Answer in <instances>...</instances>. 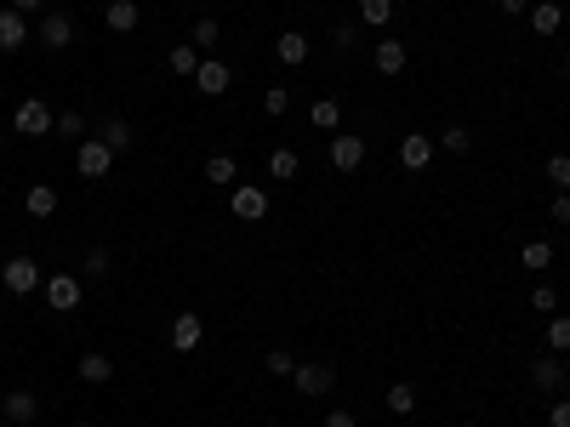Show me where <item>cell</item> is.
Masks as SVG:
<instances>
[{"label":"cell","instance_id":"44","mask_svg":"<svg viewBox=\"0 0 570 427\" xmlns=\"http://www.w3.org/2000/svg\"><path fill=\"white\" fill-rule=\"evenodd\" d=\"M0 200H6V183H0Z\"/></svg>","mask_w":570,"mask_h":427},{"label":"cell","instance_id":"11","mask_svg":"<svg viewBox=\"0 0 570 427\" xmlns=\"http://www.w3.org/2000/svg\"><path fill=\"white\" fill-rule=\"evenodd\" d=\"M331 165H336V171H360V165H365V137L336 132V137H331Z\"/></svg>","mask_w":570,"mask_h":427},{"label":"cell","instance_id":"16","mask_svg":"<svg viewBox=\"0 0 570 427\" xmlns=\"http://www.w3.org/2000/svg\"><path fill=\"white\" fill-rule=\"evenodd\" d=\"M411 52L399 46V40H376V74H405Z\"/></svg>","mask_w":570,"mask_h":427},{"label":"cell","instance_id":"28","mask_svg":"<svg viewBox=\"0 0 570 427\" xmlns=\"http://www.w3.org/2000/svg\"><path fill=\"white\" fill-rule=\"evenodd\" d=\"M388 411L394 416H411L416 411V388H411V382H394V388H388Z\"/></svg>","mask_w":570,"mask_h":427},{"label":"cell","instance_id":"6","mask_svg":"<svg viewBox=\"0 0 570 427\" xmlns=\"http://www.w3.org/2000/svg\"><path fill=\"white\" fill-rule=\"evenodd\" d=\"M531 382H536L542 393H565V382H570V365H565V359H559L554 348H547V353L536 359V365H531Z\"/></svg>","mask_w":570,"mask_h":427},{"label":"cell","instance_id":"14","mask_svg":"<svg viewBox=\"0 0 570 427\" xmlns=\"http://www.w3.org/2000/svg\"><path fill=\"white\" fill-rule=\"evenodd\" d=\"M399 165H405V171H428V165H434V137L411 132L405 143H399Z\"/></svg>","mask_w":570,"mask_h":427},{"label":"cell","instance_id":"15","mask_svg":"<svg viewBox=\"0 0 570 427\" xmlns=\"http://www.w3.org/2000/svg\"><path fill=\"white\" fill-rule=\"evenodd\" d=\"M308 52H314V46H308V35H297V29H285L280 40H274V57H280L285 69H303Z\"/></svg>","mask_w":570,"mask_h":427},{"label":"cell","instance_id":"5","mask_svg":"<svg viewBox=\"0 0 570 427\" xmlns=\"http://www.w3.org/2000/svg\"><path fill=\"white\" fill-rule=\"evenodd\" d=\"M35 40H40L46 52H63V46L75 40V17H69V12H46V17L35 24Z\"/></svg>","mask_w":570,"mask_h":427},{"label":"cell","instance_id":"8","mask_svg":"<svg viewBox=\"0 0 570 427\" xmlns=\"http://www.w3.org/2000/svg\"><path fill=\"white\" fill-rule=\"evenodd\" d=\"M29 40H35L29 17H24V12H12V6H0V52H24Z\"/></svg>","mask_w":570,"mask_h":427},{"label":"cell","instance_id":"46","mask_svg":"<svg viewBox=\"0 0 570 427\" xmlns=\"http://www.w3.org/2000/svg\"><path fill=\"white\" fill-rule=\"evenodd\" d=\"M75 427H92V422H75Z\"/></svg>","mask_w":570,"mask_h":427},{"label":"cell","instance_id":"19","mask_svg":"<svg viewBox=\"0 0 570 427\" xmlns=\"http://www.w3.org/2000/svg\"><path fill=\"white\" fill-rule=\"evenodd\" d=\"M205 183L235 188V183H240V160H235V154H211V160H205Z\"/></svg>","mask_w":570,"mask_h":427},{"label":"cell","instance_id":"10","mask_svg":"<svg viewBox=\"0 0 570 427\" xmlns=\"http://www.w3.org/2000/svg\"><path fill=\"white\" fill-rule=\"evenodd\" d=\"M0 280H6L12 296H35V291H40V263H29V256H12Z\"/></svg>","mask_w":570,"mask_h":427},{"label":"cell","instance_id":"22","mask_svg":"<svg viewBox=\"0 0 570 427\" xmlns=\"http://www.w3.org/2000/svg\"><path fill=\"white\" fill-rule=\"evenodd\" d=\"M565 24V12H559V0H542V6H531V29L536 35H554Z\"/></svg>","mask_w":570,"mask_h":427},{"label":"cell","instance_id":"21","mask_svg":"<svg viewBox=\"0 0 570 427\" xmlns=\"http://www.w3.org/2000/svg\"><path fill=\"white\" fill-rule=\"evenodd\" d=\"M109 376H115L109 353H80V382H109Z\"/></svg>","mask_w":570,"mask_h":427},{"label":"cell","instance_id":"31","mask_svg":"<svg viewBox=\"0 0 570 427\" xmlns=\"http://www.w3.org/2000/svg\"><path fill=\"white\" fill-rule=\"evenodd\" d=\"M468 125H445V132H439V148H451V154H468Z\"/></svg>","mask_w":570,"mask_h":427},{"label":"cell","instance_id":"37","mask_svg":"<svg viewBox=\"0 0 570 427\" xmlns=\"http://www.w3.org/2000/svg\"><path fill=\"white\" fill-rule=\"evenodd\" d=\"M547 427H570V399L565 393L554 399V411H547Z\"/></svg>","mask_w":570,"mask_h":427},{"label":"cell","instance_id":"27","mask_svg":"<svg viewBox=\"0 0 570 427\" xmlns=\"http://www.w3.org/2000/svg\"><path fill=\"white\" fill-rule=\"evenodd\" d=\"M103 143H109L115 154H125V148H132V125H125L120 114H109V120H103Z\"/></svg>","mask_w":570,"mask_h":427},{"label":"cell","instance_id":"4","mask_svg":"<svg viewBox=\"0 0 570 427\" xmlns=\"http://www.w3.org/2000/svg\"><path fill=\"white\" fill-rule=\"evenodd\" d=\"M228 211H235L240 223H263L268 217V194L257 183H235V188H228Z\"/></svg>","mask_w":570,"mask_h":427},{"label":"cell","instance_id":"38","mask_svg":"<svg viewBox=\"0 0 570 427\" xmlns=\"http://www.w3.org/2000/svg\"><path fill=\"white\" fill-rule=\"evenodd\" d=\"M86 273H92V280H103V273H109V256H103V251H86Z\"/></svg>","mask_w":570,"mask_h":427},{"label":"cell","instance_id":"25","mask_svg":"<svg viewBox=\"0 0 570 427\" xmlns=\"http://www.w3.org/2000/svg\"><path fill=\"white\" fill-rule=\"evenodd\" d=\"M308 120L320 125V132H331V137H336V125H343V109H336V97H320V103L308 109Z\"/></svg>","mask_w":570,"mask_h":427},{"label":"cell","instance_id":"45","mask_svg":"<svg viewBox=\"0 0 570 427\" xmlns=\"http://www.w3.org/2000/svg\"><path fill=\"white\" fill-rule=\"evenodd\" d=\"M0 416H6V399H0Z\"/></svg>","mask_w":570,"mask_h":427},{"label":"cell","instance_id":"34","mask_svg":"<svg viewBox=\"0 0 570 427\" xmlns=\"http://www.w3.org/2000/svg\"><path fill=\"white\" fill-rule=\"evenodd\" d=\"M217 40H223V29H217V17H200V24H195V46L205 52V46H217Z\"/></svg>","mask_w":570,"mask_h":427},{"label":"cell","instance_id":"17","mask_svg":"<svg viewBox=\"0 0 570 427\" xmlns=\"http://www.w3.org/2000/svg\"><path fill=\"white\" fill-rule=\"evenodd\" d=\"M40 416V393H29V388H17V393H6V422H35Z\"/></svg>","mask_w":570,"mask_h":427},{"label":"cell","instance_id":"20","mask_svg":"<svg viewBox=\"0 0 570 427\" xmlns=\"http://www.w3.org/2000/svg\"><path fill=\"white\" fill-rule=\"evenodd\" d=\"M297 171H303L297 148H274V154H268V177H274V183H291V177H297Z\"/></svg>","mask_w":570,"mask_h":427},{"label":"cell","instance_id":"39","mask_svg":"<svg viewBox=\"0 0 570 427\" xmlns=\"http://www.w3.org/2000/svg\"><path fill=\"white\" fill-rule=\"evenodd\" d=\"M331 40H336V46H343V52H348V46H354V40H360V29H354V24H336V35H331Z\"/></svg>","mask_w":570,"mask_h":427},{"label":"cell","instance_id":"35","mask_svg":"<svg viewBox=\"0 0 570 427\" xmlns=\"http://www.w3.org/2000/svg\"><path fill=\"white\" fill-rule=\"evenodd\" d=\"M263 109H268V114H285V109H291V92H285V85H268Z\"/></svg>","mask_w":570,"mask_h":427},{"label":"cell","instance_id":"12","mask_svg":"<svg viewBox=\"0 0 570 427\" xmlns=\"http://www.w3.org/2000/svg\"><path fill=\"white\" fill-rule=\"evenodd\" d=\"M46 303H52L57 313L80 308V280H75V273H52V280H46Z\"/></svg>","mask_w":570,"mask_h":427},{"label":"cell","instance_id":"23","mask_svg":"<svg viewBox=\"0 0 570 427\" xmlns=\"http://www.w3.org/2000/svg\"><path fill=\"white\" fill-rule=\"evenodd\" d=\"M24 205H29V217H52L57 211V188H46V183H35L29 194H24Z\"/></svg>","mask_w":570,"mask_h":427},{"label":"cell","instance_id":"2","mask_svg":"<svg viewBox=\"0 0 570 427\" xmlns=\"http://www.w3.org/2000/svg\"><path fill=\"white\" fill-rule=\"evenodd\" d=\"M75 171H80V177H86V183H97V177H109V171H115V148H109V143H103V137H92V143H80V148H75Z\"/></svg>","mask_w":570,"mask_h":427},{"label":"cell","instance_id":"26","mask_svg":"<svg viewBox=\"0 0 570 427\" xmlns=\"http://www.w3.org/2000/svg\"><path fill=\"white\" fill-rule=\"evenodd\" d=\"M360 24L388 29V24H394V0H360Z\"/></svg>","mask_w":570,"mask_h":427},{"label":"cell","instance_id":"41","mask_svg":"<svg viewBox=\"0 0 570 427\" xmlns=\"http://www.w3.org/2000/svg\"><path fill=\"white\" fill-rule=\"evenodd\" d=\"M554 217H559V223H570V194H554Z\"/></svg>","mask_w":570,"mask_h":427},{"label":"cell","instance_id":"42","mask_svg":"<svg viewBox=\"0 0 570 427\" xmlns=\"http://www.w3.org/2000/svg\"><path fill=\"white\" fill-rule=\"evenodd\" d=\"M40 6H46V0H12V12H24V17H29V12H40Z\"/></svg>","mask_w":570,"mask_h":427},{"label":"cell","instance_id":"3","mask_svg":"<svg viewBox=\"0 0 570 427\" xmlns=\"http://www.w3.org/2000/svg\"><path fill=\"white\" fill-rule=\"evenodd\" d=\"M291 382H297L303 399H325L331 382H336V365H331V359H314V365H297V371H291Z\"/></svg>","mask_w":570,"mask_h":427},{"label":"cell","instance_id":"1","mask_svg":"<svg viewBox=\"0 0 570 427\" xmlns=\"http://www.w3.org/2000/svg\"><path fill=\"white\" fill-rule=\"evenodd\" d=\"M12 132L17 137H46V132H57V114L40 97H24V103H17V114H12Z\"/></svg>","mask_w":570,"mask_h":427},{"label":"cell","instance_id":"13","mask_svg":"<svg viewBox=\"0 0 570 427\" xmlns=\"http://www.w3.org/2000/svg\"><path fill=\"white\" fill-rule=\"evenodd\" d=\"M137 24H143L137 0H109V6H103V29H115V35H132Z\"/></svg>","mask_w":570,"mask_h":427},{"label":"cell","instance_id":"7","mask_svg":"<svg viewBox=\"0 0 570 427\" xmlns=\"http://www.w3.org/2000/svg\"><path fill=\"white\" fill-rule=\"evenodd\" d=\"M228 85H235L228 63H217V57H200V69H195V92H200V97H223Z\"/></svg>","mask_w":570,"mask_h":427},{"label":"cell","instance_id":"9","mask_svg":"<svg viewBox=\"0 0 570 427\" xmlns=\"http://www.w3.org/2000/svg\"><path fill=\"white\" fill-rule=\"evenodd\" d=\"M200 342H205V319H200L195 308H183V313L172 319V348H177V353H195Z\"/></svg>","mask_w":570,"mask_h":427},{"label":"cell","instance_id":"43","mask_svg":"<svg viewBox=\"0 0 570 427\" xmlns=\"http://www.w3.org/2000/svg\"><path fill=\"white\" fill-rule=\"evenodd\" d=\"M496 6H502V12L514 17V12H525V6H531V0H496Z\"/></svg>","mask_w":570,"mask_h":427},{"label":"cell","instance_id":"29","mask_svg":"<svg viewBox=\"0 0 570 427\" xmlns=\"http://www.w3.org/2000/svg\"><path fill=\"white\" fill-rule=\"evenodd\" d=\"M547 348H554V353H570V313H554V319H547Z\"/></svg>","mask_w":570,"mask_h":427},{"label":"cell","instance_id":"32","mask_svg":"<svg viewBox=\"0 0 570 427\" xmlns=\"http://www.w3.org/2000/svg\"><path fill=\"white\" fill-rule=\"evenodd\" d=\"M263 371L268 376H291V371H297V359H291L285 348H274V353H263Z\"/></svg>","mask_w":570,"mask_h":427},{"label":"cell","instance_id":"40","mask_svg":"<svg viewBox=\"0 0 570 427\" xmlns=\"http://www.w3.org/2000/svg\"><path fill=\"white\" fill-rule=\"evenodd\" d=\"M325 427H360V416H354V411H331Z\"/></svg>","mask_w":570,"mask_h":427},{"label":"cell","instance_id":"33","mask_svg":"<svg viewBox=\"0 0 570 427\" xmlns=\"http://www.w3.org/2000/svg\"><path fill=\"white\" fill-rule=\"evenodd\" d=\"M531 308L554 319V313H559V291H554V285H536V291H531Z\"/></svg>","mask_w":570,"mask_h":427},{"label":"cell","instance_id":"30","mask_svg":"<svg viewBox=\"0 0 570 427\" xmlns=\"http://www.w3.org/2000/svg\"><path fill=\"white\" fill-rule=\"evenodd\" d=\"M547 183H554L559 194H570V154H554V160H547Z\"/></svg>","mask_w":570,"mask_h":427},{"label":"cell","instance_id":"36","mask_svg":"<svg viewBox=\"0 0 570 427\" xmlns=\"http://www.w3.org/2000/svg\"><path fill=\"white\" fill-rule=\"evenodd\" d=\"M80 132H86V120H80L75 109H63L57 114V137H80Z\"/></svg>","mask_w":570,"mask_h":427},{"label":"cell","instance_id":"24","mask_svg":"<svg viewBox=\"0 0 570 427\" xmlns=\"http://www.w3.org/2000/svg\"><path fill=\"white\" fill-rule=\"evenodd\" d=\"M519 268H531V273H542V268H554V245L547 240H531L519 251Z\"/></svg>","mask_w":570,"mask_h":427},{"label":"cell","instance_id":"18","mask_svg":"<svg viewBox=\"0 0 570 427\" xmlns=\"http://www.w3.org/2000/svg\"><path fill=\"white\" fill-rule=\"evenodd\" d=\"M165 69H172V74H183V80H195V69H200V46H195V40L172 46V52H165Z\"/></svg>","mask_w":570,"mask_h":427}]
</instances>
